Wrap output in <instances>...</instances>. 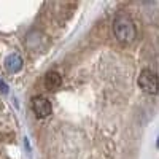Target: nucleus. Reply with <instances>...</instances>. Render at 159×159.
<instances>
[{
  "instance_id": "1",
  "label": "nucleus",
  "mask_w": 159,
  "mask_h": 159,
  "mask_svg": "<svg viewBox=\"0 0 159 159\" xmlns=\"http://www.w3.org/2000/svg\"><path fill=\"white\" fill-rule=\"evenodd\" d=\"M113 32H115L116 38L119 40V42H123V43L132 42V40L135 38V35H137L135 25H134V22H132V19H129L124 15L118 16L115 19V22H113Z\"/></svg>"
},
{
  "instance_id": "2",
  "label": "nucleus",
  "mask_w": 159,
  "mask_h": 159,
  "mask_svg": "<svg viewBox=\"0 0 159 159\" xmlns=\"http://www.w3.org/2000/svg\"><path fill=\"white\" fill-rule=\"evenodd\" d=\"M139 86L142 88V91L147 92V94H156L159 91V78L153 70L143 69L140 76H139Z\"/></svg>"
},
{
  "instance_id": "3",
  "label": "nucleus",
  "mask_w": 159,
  "mask_h": 159,
  "mask_svg": "<svg viewBox=\"0 0 159 159\" xmlns=\"http://www.w3.org/2000/svg\"><path fill=\"white\" fill-rule=\"evenodd\" d=\"M30 105H32L34 113H35L38 118H46V116H49L51 111H52V105H51V102H49L48 99H45V97H40V96L34 97Z\"/></svg>"
},
{
  "instance_id": "4",
  "label": "nucleus",
  "mask_w": 159,
  "mask_h": 159,
  "mask_svg": "<svg viewBox=\"0 0 159 159\" xmlns=\"http://www.w3.org/2000/svg\"><path fill=\"white\" fill-rule=\"evenodd\" d=\"M21 67H22V57L18 54V52H13V54H10V56L5 59V69H7L10 73L19 72Z\"/></svg>"
},
{
  "instance_id": "5",
  "label": "nucleus",
  "mask_w": 159,
  "mask_h": 159,
  "mask_svg": "<svg viewBox=\"0 0 159 159\" xmlns=\"http://www.w3.org/2000/svg\"><path fill=\"white\" fill-rule=\"evenodd\" d=\"M62 84V76L57 73V72H48L46 76H45V86L52 91V89H57L59 86Z\"/></svg>"
},
{
  "instance_id": "6",
  "label": "nucleus",
  "mask_w": 159,
  "mask_h": 159,
  "mask_svg": "<svg viewBox=\"0 0 159 159\" xmlns=\"http://www.w3.org/2000/svg\"><path fill=\"white\" fill-rule=\"evenodd\" d=\"M157 147H159V137H157Z\"/></svg>"
}]
</instances>
